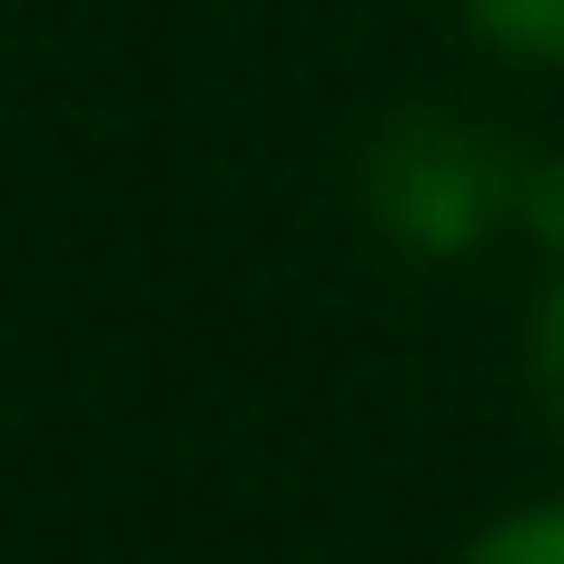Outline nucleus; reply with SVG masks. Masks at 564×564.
I'll use <instances>...</instances> for the list:
<instances>
[{"instance_id": "obj_1", "label": "nucleus", "mask_w": 564, "mask_h": 564, "mask_svg": "<svg viewBox=\"0 0 564 564\" xmlns=\"http://www.w3.org/2000/svg\"><path fill=\"white\" fill-rule=\"evenodd\" d=\"M516 178H525V159H506L486 129H466L446 109H406L367 139V218L426 258L476 248L516 208Z\"/></svg>"}, {"instance_id": "obj_2", "label": "nucleus", "mask_w": 564, "mask_h": 564, "mask_svg": "<svg viewBox=\"0 0 564 564\" xmlns=\"http://www.w3.org/2000/svg\"><path fill=\"white\" fill-rule=\"evenodd\" d=\"M476 30L516 59H564V0H466Z\"/></svg>"}, {"instance_id": "obj_3", "label": "nucleus", "mask_w": 564, "mask_h": 564, "mask_svg": "<svg viewBox=\"0 0 564 564\" xmlns=\"http://www.w3.org/2000/svg\"><path fill=\"white\" fill-rule=\"evenodd\" d=\"M466 564H564V506H545V516H516V525H496L486 545Z\"/></svg>"}, {"instance_id": "obj_4", "label": "nucleus", "mask_w": 564, "mask_h": 564, "mask_svg": "<svg viewBox=\"0 0 564 564\" xmlns=\"http://www.w3.org/2000/svg\"><path fill=\"white\" fill-rule=\"evenodd\" d=\"M525 357H535V406L564 426V278L535 297V347H525Z\"/></svg>"}, {"instance_id": "obj_5", "label": "nucleus", "mask_w": 564, "mask_h": 564, "mask_svg": "<svg viewBox=\"0 0 564 564\" xmlns=\"http://www.w3.org/2000/svg\"><path fill=\"white\" fill-rule=\"evenodd\" d=\"M516 218H525L535 238H555V258H564V159H525V178H516Z\"/></svg>"}]
</instances>
